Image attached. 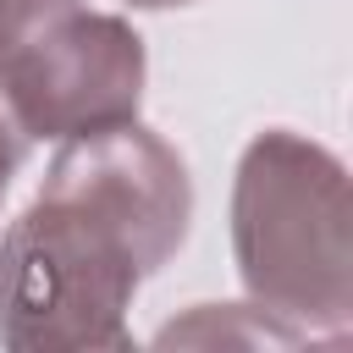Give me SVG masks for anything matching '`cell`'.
<instances>
[{
	"instance_id": "obj_3",
	"label": "cell",
	"mask_w": 353,
	"mask_h": 353,
	"mask_svg": "<svg viewBox=\"0 0 353 353\" xmlns=\"http://www.w3.org/2000/svg\"><path fill=\"white\" fill-rule=\"evenodd\" d=\"M143 39L88 0H0V116L28 138H72L138 116Z\"/></svg>"
},
{
	"instance_id": "obj_2",
	"label": "cell",
	"mask_w": 353,
	"mask_h": 353,
	"mask_svg": "<svg viewBox=\"0 0 353 353\" xmlns=\"http://www.w3.org/2000/svg\"><path fill=\"white\" fill-rule=\"evenodd\" d=\"M347 171L298 132H259L237 165L232 243L254 303L303 331L347 325L353 248H347Z\"/></svg>"
},
{
	"instance_id": "obj_4",
	"label": "cell",
	"mask_w": 353,
	"mask_h": 353,
	"mask_svg": "<svg viewBox=\"0 0 353 353\" xmlns=\"http://www.w3.org/2000/svg\"><path fill=\"white\" fill-rule=\"evenodd\" d=\"M22 154H28V138L0 116V199H6V188H11V176H17V165H22Z\"/></svg>"
},
{
	"instance_id": "obj_1",
	"label": "cell",
	"mask_w": 353,
	"mask_h": 353,
	"mask_svg": "<svg viewBox=\"0 0 353 353\" xmlns=\"http://www.w3.org/2000/svg\"><path fill=\"white\" fill-rule=\"evenodd\" d=\"M193 215L188 165L138 116L61 138L39 199L0 237V342L17 353L127 347V303Z\"/></svg>"
},
{
	"instance_id": "obj_5",
	"label": "cell",
	"mask_w": 353,
	"mask_h": 353,
	"mask_svg": "<svg viewBox=\"0 0 353 353\" xmlns=\"http://www.w3.org/2000/svg\"><path fill=\"white\" fill-rule=\"evenodd\" d=\"M121 6H138V11H165V6H193V0H121Z\"/></svg>"
}]
</instances>
